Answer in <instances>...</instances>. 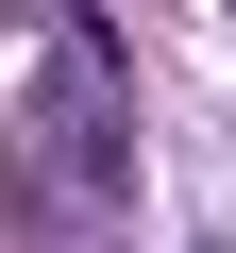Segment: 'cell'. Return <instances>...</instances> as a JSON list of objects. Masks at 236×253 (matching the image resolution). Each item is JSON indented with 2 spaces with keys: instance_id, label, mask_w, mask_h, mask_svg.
Segmentation results:
<instances>
[{
  "instance_id": "1",
  "label": "cell",
  "mask_w": 236,
  "mask_h": 253,
  "mask_svg": "<svg viewBox=\"0 0 236 253\" xmlns=\"http://www.w3.org/2000/svg\"><path fill=\"white\" fill-rule=\"evenodd\" d=\"M34 101H51V203H118L135 135H118V51H101V17H51V34H34Z\"/></svg>"
}]
</instances>
